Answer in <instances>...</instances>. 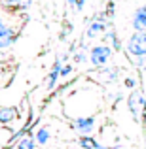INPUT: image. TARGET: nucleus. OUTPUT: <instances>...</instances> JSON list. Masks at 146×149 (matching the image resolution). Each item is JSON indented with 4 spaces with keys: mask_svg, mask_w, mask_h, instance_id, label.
Masks as SVG:
<instances>
[{
    "mask_svg": "<svg viewBox=\"0 0 146 149\" xmlns=\"http://www.w3.org/2000/svg\"><path fill=\"white\" fill-rule=\"evenodd\" d=\"M127 108L133 121H137L140 127H146V96L139 87L133 89L131 95L127 96Z\"/></svg>",
    "mask_w": 146,
    "mask_h": 149,
    "instance_id": "f257e3e1",
    "label": "nucleus"
},
{
    "mask_svg": "<svg viewBox=\"0 0 146 149\" xmlns=\"http://www.w3.org/2000/svg\"><path fill=\"white\" fill-rule=\"evenodd\" d=\"M21 30H23V25H13L10 21H4L0 25V51L11 47L19 40Z\"/></svg>",
    "mask_w": 146,
    "mask_h": 149,
    "instance_id": "f03ea898",
    "label": "nucleus"
},
{
    "mask_svg": "<svg viewBox=\"0 0 146 149\" xmlns=\"http://www.w3.org/2000/svg\"><path fill=\"white\" fill-rule=\"evenodd\" d=\"M125 51L133 58L146 57V30H135L125 44Z\"/></svg>",
    "mask_w": 146,
    "mask_h": 149,
    "instance_id": "7ed1b4c3",
    "label": "nucleus"
},
{
    "mask_svg": "<svg viewBox=\"0 0 146 149\" xmlns=\"http://www.w3.org/2000/svg\"><path fill=\"white\" fill-rule=\"evenodd\" d=\"M110 26H112V21H110V19L106 17V13L102 11V13L95 15V17L89 21L87 29H85V38H89V40H93V38H102V34H104Z\"/></svg>",
    "mask_w": 146,
    "mask_h": 149,
    "instance_id": "20e7f679",
    "label": "nucleus"
},
{
    "mask_svg": "<svg viewBox=\"0 0 146 149\" xmlns=\"http://www.w3.org/2000/svg\"><path fill=\"white\" fill-rule=\"evenodd\" d=\"M112 53H114V49L110 47L108 44L93 45V47L89 49V62H91L95 68H102V66H106L110 62Z\"/></svg>",
    "mask_w": 146,
    "mask_h": 149,
    "instance_id": "39448f33",
    "label": "nucleus"
},
{
    "mask_svg": "<svg viewBox=\"0 0 146 149\" xmlns=\"http://www.w3.org/2000/svg\"><path fill=\"white\" fill-rule=\"evenodd\" d=\"M0 6L10 15H23L30 10L32 0H0Z\"/></svg>",
    "mask_w": 146,
    "mask_h": 149,
    "instance_id": "423d86ee",
    "label": "nucleus"
},
{
    "mask_svg": "<svg viewBox=\"0 0 146 149\" xmlns=\"http://www.w3.org/2000/svg\"><path fill=\"white\" fill-rule=\"evenodd\" d=\"M95 125H97V121H95V117H93V115H87V117H76V119L70 121V127H72L80 136L91 134V132L95 130Z\"/></svg>",
    "mask_w": 146,
    "mask_h": 149,
    "instance_id": "0eeeda50",
    "label": "nucleus"
},
{
    "mask_svg": "<svg viewBox=\"0 0 146 149\" xmlns=\"http://www.w3.org/2000/svg\"><path fill=\"white\" fill-rule=\"evenodd\" d=\"M21 119V111L17 106H0V127H10Z\"/></svg>",
    "mask_w": 146,
    "mask_h": 149,
    "instance_id": "6e6552de",
    "label": "nucleus"
},
{
    "mask_svg": "<svg viewBox=\"0 0 146 149\" xmlns=\"http://www.w3.org/2000/svg\"><path fill=\"white\" fill-rule=\"evenodd\" d=\"M65 58H66V55H61V57L53 62V66H51L48 77H46V89H48V91H53V89L57 87V81H59V77H61V66H63V62H65Z\"/></svg>",
    "mask_w": 146,
    "mask_h": 149,
    "instance_id": "1a4fd4ad",
    "label": "nucleus"
},
{
    "mask_svg": "<svg viewBox=\"0 0 146 149\" xmlns=\"http://www.w3.org/2000/svg\"><path fill=\"white\" fill-rule=\"evenodd\" d=\"M133 30H146V6H139L131 17Z\"/></svg>",
    "mask_w": 146,
    "mask_h": 149,
    "instance_id": "9d476101",
    "label": "nucleus"
},
{
    "mask_svg": "<svg viewBox=\"0 0 146 149\" xmlns=\"http://www.w3.org/2000/svg\"><path fill=\"white\" fill-rule=\"evenodd\" d=\"M78 146H80L82 149H108L104 147L99 140H95L91 134H85V136H80L78 138Z\"/></svg>",
    "mask_w": 146,
    "mask_h": 149,
    "instance_id": "9b49d317",
    "label": "nucleus"
},
{
    "mask_svg": "<svg viewBox=\"0 0 146 149\" xmlns=\"http://www.w3.org/2000/svg\"><path fill=\"white\" fill-rule=\"evenodd\" d=\"M97 72H99V79H104V81H116L118 79V76H120V68H106V66H102V68H97Z\"/></svg>",
    "mask_w": 146,
    "mask_h": 149,
    "instance_id": "f8f14e48",
    "label": "nucleus"
},
{
    "mask_svg": "<svg viewBox=\"0 0 146 149\" xmlns=\"http://www.w3.org/2000/svg\"><path fill=\"white\" fill-rule=\"evenodd\" d=\"M15 149H36V140H34L32 132L27 134V136H23V138L15 143Z\"/></svg>",
    "mask_w": 146,
    "mask_h": 149,
    "instance_id": "ddd939ff",
    "label": "nucleus"
},
{
    "mask_svg": "<svg viewBox=\"0 0 146 149\" xmlns=\"http://www.w3.org/2000/svg\"><path fill=\"white\" fill-rule=\"evenodd\" d=\"M34 140H36V143H40V146H46V143L49 142V130L48 127H38L34 128Z\"/></svg>",
    "mask_w": 146,
    "mask_h": 149,
    "instance_id": "4468645a",
    "label": "nucleus"
},
{
    "mask_svg": "<svg viewBox=\"0 0 146 149\" xmlns=\"http://www.w3.org/2000/svg\"><path fill=\"white\" fill-rule=\"evenodd\" d=\"M123 87L129 89V91H133V89L139 87V79H137L135 76H127V77L123 79Z\"/></svg>",
    "mask_w": 146,
    "mask_h": 149,
    "instance_id": "2eb2a0df",
    "label": "nucleus"
},
{
    "mask_svg": "<svg viewBox=\"0 0 146 149\" xmlns=\"http://www.w3.org/2000/svg\"><path fill=\"white\" fill-rule=\"evenodd\" d=\"M85 58H89V55H85V49H84V45H80V49H78L76 53L72 55V61H74V62H84Z\"/></svg>",
    "mask_w": 146,
    "mask_h": 149,
    "instance_id": "dca6fc26",
    "label": "nucleus"
},
{
    "mask_svg": "<svg viewBox=\"0 0 146 149\" xmlns=\"http://www.w3.org/2000/svg\"><path fill=\"white\" fill-rule=\"evenodd\" d=\"M104 13H106V17H108L110 21H112V19H114V13H116V0H108Z\"/></svg>",
    "mask_w": 146,
    "mask_h": 149,
    "instance_id": "f3484780",
    "label": "nucleus"
},
{
    "mask_svg": "<svg viewBox=\"0 0 146 149\" xmlns=\"http://www.w3.org/2000/svg\"><path fill=\"white\" fill-rule=\"evenodd\" d=\"M72 70H74L72 64H63L61 66V77H68L70 74H72Z\"/></svg>",
    "mask_w": 146,
    "mask_h": 149,
    "instance_id": "a211bd4d",
    "label": "nucleus"
},
{
    "mask_svg": "<svg viewBox=\"0 0 146 149\" xmlns=\"http://www.w3.org/2000/svg\"><path fill=\"white\" fill-rule=\"evenodd\" d=\"M85 2H87V0H76L74 10H76V11H82V10H84V6H85Z\"/></svg>",
    "mask_w": 146,
    "mask_h": 149,
    "instance_id": "6ab92c4d",
    "label": "nucleus"
},
{
    "mask_svg": "<svg viewBox=\"0 0 146 149\" xmlns=\"http://www.w3.org/2000/svg\"><path fill=\"white\" fill-rule=\"evenodd\" d=\"M66 4H68L70 8H74V4H76V0H66Z\"/></svg>",
    "mask_w": 146,
    "mask_h": 149,
    "instance_id": "aec40b11",
    "label": "nucleus"
},
{
    "mask_svg": "<svg viewBox=\"0 0 146 149\" xmlns=\"http://www.w3.org/2000/svg\"><path fill=\"white\" fill-rule=\"evenodd\" d=\"M112 149H127V147H123V146H114Z\"/></svg>",
    "mask_w": 146,
    "mask_h": 149,
    "instance_id": "412c9836",
    "label": "nucleus"
},
{
    "mask_svg": "<svg viewBox=\"0 0 146 149\" xmlns=\"http://www.w3.org/2000/svg\"><path fill=\"white\" fill-rule=\"evenodd\" d=\"M4 21H6V19H4V15H2V13H0V25H2V23H4Z\"/></svg>",
    "mask_w": 146,
    "mask_h": 149,
    "instance_id": "4be33fe9",
    "label": "nucleus"
},
{
    "mask_svg": "<svg viewBox=\"0 0 146 149\" xmlns=\"http://www.w3.org/2000/svg\"><path fill=\"white\" fill-rule=\"evenodd\" d=\"M144 149H146V140H144Z\"/></svg>",
    "mask_w": 146,
    "mask_h": 149,
    "instance_id": "5701e85b",
    "label": "nucleus"
}]
</instances>
